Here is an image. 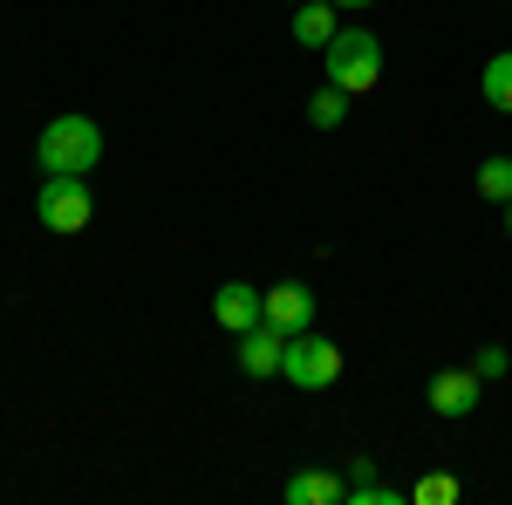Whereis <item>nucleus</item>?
<instances>
[{
    "instance_id": "f257e3e1",
    "label": "nucleus",
    "mask_w": 512,
    "mask_h": 505,
    "mask_svg": "<svg viewBox=\"0 0 512 505\" xmlns=\"http://www.w3.org/2000/svg\"><path fill=\"white\" fill-rule=\"evenodd\" d=\"M35 157H41V171L89 178V171H96V157H103V130H96L89 117H55V123H41Z\"/></svg>"
},
{
    "instance_id": "f03ea898",
    "label": "nucleus",
    "mask_w": 512,
    "mask_h": 505,
    "mask_svg": "<svg viewBox=\"0 0 512 505\" xmlns=\"http://www.w3.org/2000/svg\"><path fill=\"white\" fill-rule=\"evenodd\" d=\"M321 55H328V82L342 96H369L383 82V41L369 35V28H335V41Z\"/></svg>"
},
{
    "instance_id": "7ed1b4c3",
    "label": "nucleus",
    "mask_w": 512,
    "mask_h": 505,
    "mask_svg": "<svg viewBox=\"0 0 512 505\" xmlns=\"http://www.w3.org/2000/svg\"><path fill=\"white\" fill-rule=\"evenodd\" d=\"M35 219L48 226V233L76 239L89 219H96V198H89V185L82 178H62V171H48V185L35 192Z\"/></svg>"
},
{
    "instance_id": "20e7f679",
    "label": "nucleus",
    "mask_w": 512,
    "mask_h": 505,
    "mask_svg": "<svg viewBox=\"0 0 512 505\" xmlns=\"http://www.w3.org/2000/svg\"><path fill=\"white\" fill-rule=\"evenodd\" d=\"M280 376H287L294 389H328L335 376H342V349H335L328 335H315V328H301V335H287Z\"/></svg>"
},
{
    "instance_id": "39448f33",
    "label": "nucleus",
    "mask_w": 512,
    "mask_h": 505,
    "mask_svg": "<svg viewBox=\"0 0 512 505\" xmlns=\"http://www.w3.org/2000/svg\"><path fill=\"white\" fill-rule=\"evenodd\" d=\"M260 321L280 328V335H301V328H315V294L301 280H280V287H267V301H260Z\"/></svg>"
},
{
    "instance_id": "423d86ee",
    "label": "nucleus",
    "mask_w": 512,
    "mask_h": 505,
    "mask_svg": "<svg viewBox=\"0 0 512 505\" xmlns=\"http://www.w3.org/2000/svg\"><path fill=\"white\" fill-rule=\"evenodd\" d=\"M260 287H246V280H226L219 294H212V321L226 328V335H246V328H260Z\"/></svg>"
},
{
    "instance_id": "0eeeda50",
    "label": "nucleus",
    "mask_w": 512,
    "mask_h": 505,
    "mask_svg": "<svg viewBox=\"0 0 512 505\" xmlns=\"http://www.w3.org/2000/svg\"><path fill=\"white\" fill-rule=\"evenodd\" d=\"M431 410L437 417H472L478 410V369H444V376H431Z\"/></svg>"
},
{
    "instance_id": "6e6552de",
    "label": "nucleus",
    "mask_w": 512,
    "mask_h": 505,
    "mask_svg": "<svg viewBox=\"0 0 512 505\" xmlns=\"http://www.w3.org/2000/svg\"><path fill=\"white\" fill-rule=\"evenodd\" d=\"M280 355H287V335L267 328V321L239 335V369H246V376H280Z\"/></svg>"
},
{
    "instance_id": "1a4fd4ad",
    "label": "nucleus",
    "mask_w": 512,
    "mask_h": 505,
    "mask_svg": "<svg viewBox=\"0 0 512 505\" xmlns=\"http://www.w3.org/2000/svg\"><path fill=\"white\" fill-rule=\"evenodd\" d=\"M335 14H342L335 0H301V7H294V41H301V48H328L335 28H342Z\"/></svg>"
},
{
    "instance_id": "9d476101",
    "label": "nucleus",
    "mask_w": 512,
    "mask_h": 505,
    "mask_svg": "<svg viewBox=\"0 0 512 505\" xmlns=\"http://www.w3.org/2000/svg\"><path fill=\"white\" fill-rule=\"evenodd\" d=\"M349 499V478L335 471H294L287 478V505H342Z\"/></svg>"
},
{
    "instance_id": "9b49d317",
    "label": "nucleus",
    "mask_w": 512,
    "mask_h": 505,
    "mask_svg": "<svg viewBox=\"0 0 512 505\" xmlns=\"http://www.w3.org/2000/svg\"><path fill=\"white\" fill-rule=\"evenodd\" d=\"M478 89H485V103H492V110H506V117H512V48L485 62V76H478Z\"/></svg>"
},
{
    "instance_id": "f8f14e48",
    "label": "nucleus",
    "mask_w": 512,
    "mask_h": 505,
    "mask_svg": "<svg viewBox=\"0 0 512 505\" xmlns=\"http://www.w3.org/2000/svg\"><path fill=\"white\" fill-rule=\"evenodd\" d=\"M342 117H349V96H342L335 82L308 96V123H315V130H335V123H342Z\"/></svg>"
},
{
    "instance_id": "ddd939ff",
    "label": "nucleus",
    "mask_w": 512,
    "mask_h": 505,
    "mask_svg": "<svg viewBox=\"0 0 512 505\" xmlns=\"http://www.w3.org/2000/svg\"><path fill=\"white\" fill-rule=\"evenodd\" d=\"M478 192L492 198V205H506L512 198V157H485L478 164Z\"/></svg>"
},
{
    "instance_id": "4468645a",
    "label": "nucleus",
    "mask_w": 512,
    "mask_h": 505,
    "mask_svg": "<svg viewBox=\"0 0 512 505\" xmlns=\"http://www.w3.org/2000/svg\"><path fill=\"white\" fill-rule=\"evenodd\" d=\"M410 499H417V505H451V499H458V478H451V471H431V478L410 485Z\"/></svg>"
},
{
    "instance_id": "2eb2a0df",
    "label": "nucleus",
    "mask_w": 512,
    "mask_h": 505,
    "mask_svg": "<svg viewBox=\"0 0 512 505\" xmlns=\"http://www.w3.org/2000/svg\"><path fill=\"white\" fill-rule=\"evenodd\" d=\"M472 369H478V383L506 376V349H478V355H472Z\"/></svg>"
},
{
    "instance_id": "dca6fc26",
    "label": "nucleus",
    "mask_w": 512,
    "mask_h": 505,
    "mask_svg": "<svg viewBox=\"0 0 512 505\" xmlns=\"http://www.w3.org/2000/svg\"><path fill=\"white\" fill-rule=\"evenodd\" d=\"M335 7H376V0H335Z\"/></svg>"
},
{
    "instance_id": "f3484780",
    "label": "nucleus",
    "mask_w": 512,
    "mask_h": 505,
    "mask_svg": "<svg viewBox=\"0 0 512 505\" xmlns=\"http://www.w3.org/2000/svg\"><path fill=\"white\" fill-rule=\"evenodd\" d=\"M506 239H512V198H506Z\"/></svg>"
},
{
    "instance_id": "a211bd4d",
    "label": "nucleus",
    "mask_w": 512,
    "mask_h": 505,
    "mask_svg": "<svg viewBox=\"0 0 512 505\" xmlns=\"http://www.w3.org/2000/svg\"><path fill=\"white\" fill-rule=\"evenodd\" d=\"M294 7H301V0H294Z\"/></svg>"
}]
</instances>
